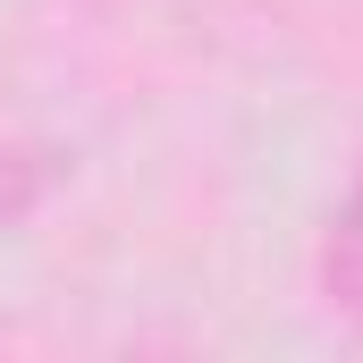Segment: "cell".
Returning <instances> with one entry per match:
<instances>
[{
	"instance_id": "obj_1",
	"label": "cell",
	"mask_w": 363,
	"mask_h": 363,
	"mask_svg": "<svg viewBox=\"0 0 363 363\" xmlns=\"http://www.w3.org/2000/svg\"><path fill=\"white\" fill-rule=\"evenodd\" d=\"M313 271H321V304L363 330V169H355V186L338 194L330 228H321V262H313Z\"/></svg>"
}]
</instances>
